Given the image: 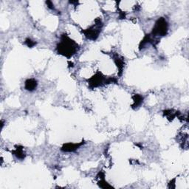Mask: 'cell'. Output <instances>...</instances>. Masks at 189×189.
<instances>
[{"instance_id":"cell-1","label":"cell","mask_w":189,"mask_h":189,"mask_svg":"<svg viewBox=\"0 0 189 189\" xmlns=\"http://www.w3.org/2000/svg\"><path fill=\"white\" fill-rule=\"evenodd\" d=\"M73 44L74 43L72 41L70 42L65 41H63L58 47V53L65 56H72L76 51V47H77V46H74Z\"/></svg>"},{"instance_id":"cell-2","label":"cell","mask_w":189,"mask_h":189,"mask_svg":"<svg viewBox=\"0 0 189 189\" xmlns=\"http://www.w3.org/2000/svg\"><path fill=\"white\" fill-rule=\"evenodd\" d=\"M167 29H168L167 22L164 19H160L156 23L155 27L153 30V34H154L155 35L164 36L166 34Z\"/></svg>"},{"instance_id":"cell-3","label":"cell","mask_w":189,"mask_h":189,"mask_svg":"<svg viewBox=\"0 0 189 189\" xmlns=\"http://www.w3.org/2000/svg\"><path fill=\"white\" fill-rule=\"evenodd\" d=\"M37 86L36 81L34 80V79H30L27 80L25 83V88L27 90L33 91L36 89Z\"/></svg>"},{"instance_id":"cell-4","label":"cell","mask_w":189,"mask_h":189,"mask_svg":"<svg viewBox=\"0 0 189 189\" xmlns=\"http://www.w3.org/2000/svg\"><path fill=\"white\" fill-rule=\"evenodd\" d=\"M81 145V143L78 144V145L73 143L66 144V145H64V146L62 147V150L64 151H75L76 149H77L78 146H80Z\"/></svg>"},{"instance_id":"cell-5","label":"cell","mask_w":189,"mask_h":189,"mask_svg":"<svg viewBox=\"0 0 189 189\" xmlns=\"http://www.w3.org/2000/svg\"><path fill=\"white\" fill-rule=\"evenodd\" d=\"M135 97H136V99L135 101V106H138V105H140L143 102V97H141V96H138V95H136Z\"/></svg>"},{"instance_id":"cell-6","label":"cell","mask_w":189,"mask_h":189,"mask_svg":"<svg viewBox=\"0 0 189 189\" xmlns=\"http://www.w3.org/2000/svg\"><path fill=\"white\" fill-rule=\"evenodd\" d=\"M26 44H27V46H28V47H33V46H34V44H36V43L35 42H32V41H31L30 39H27V40H26Z\"/></svg>"}]
</instances>
